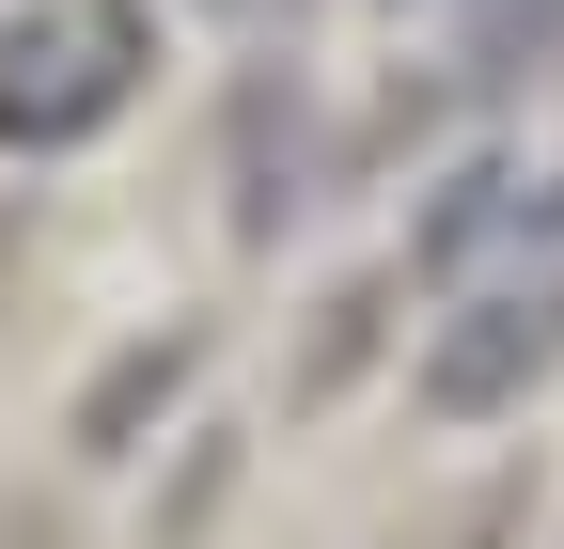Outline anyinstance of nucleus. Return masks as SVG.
Masks as SVG:
<instances>
[{
  "label": "nucleus",
  "mask_w": 564,
  "mask_h": 549,
  "mask_svg": "<svg viewBox=\"0 0 564 549\" xmlns=\"http://www.w3.org/2000/svg\"><path fill=\"white\" fill-rule=\"evenodd\" d=\"M533 220H549V189H518L502 158H455V173H440V204L408 220V267H440V283H455L470 251H502V236H533Z\"/></svg>",
  "instance_id": "nucleus-4"
},
{
  "label": "nucleus",
  "mask_w": 564,
  "mask_h": 549,
  "mask_svg": "<svg viewBox=\"0 0 564 549\" xmlns=\"http://www.w3.org/2000/svg\"><path fill=\"white\" fill-rule=\"evenodd\" d=\"M141 95V0H47V17L0 32V142H95V126Z\"/></svg>",
  "instance_id": "nucleus-1"
},
{
  "label": "nucleus",
  "mask_w": 564,
  "mask_h": 549,
  "mask_svg": "<svg viewBox=\"0 0 564 549\" xmlns=\"http://www.w3.org/2000/svg\"><path fill=\"white\" fill-rule=\"evenodd\" d=\"M314 204V110H299V79H251L236 95V236H282Z\"/></svg>",
  "instance_id": "nucleus-3"
},
{
  "label": "nucleus",
  "mask_w": 564,
  "mask_h": 549,
  "mask_svg": "<svg viewBox=\"0 0 564 549\" xmlns=\"http://www.w3.org/2000/svg\"><path fill=\"white\" fill-rule=\"evenodd\" d=\"M564 63V0H470V95H518Z\"/></svg>",
  "instance_id": "nucleus-6"
},
{
  "label": "nucleus",
  "mask_w": 564,
  "mask_h": 549,
  "mask_svg": "<svg viewBox=\"0 0 564 549\" xmlns=\"http://www.w3.org/2000/svg\"><path fill=\"white\" fill-rule=\"evenodd\" d=\"M188 362H204L188 330H158V346H126V362H110V377L79 392V455H126V440H141V408H173V392H188Z\"/></svg>",
  "instance_id": "nucleus-5"
},
{
  "label": "nucleus",
  "mask_w": 564,
  "mask_h": 549,
  "mask_svg": "<svg viewBox=\"0 0 564 549\" xmlns=\"http://www.w3.org/2000/svg\"><path fill=\"white\" fill-rule=\"evenodd\" d=\"M204 17H251V0H204Z\"/></svg>",
  "instance_id": "nucleus-7"
},
{
  "label": "nucleus",
  "mask_w": 564,
  "mask_h": 549,
  "mask_svg": "<svg viewBox=\"0 0 564 549\" xmlns=\"http://www.w3.org/2000/svg\"><path fill=\"white\" fill-rule=\"evenodd\" d=\"M392 17H408V0H392Z\"/></svg>",
  "instance_id": "nucleus-8"
},
{
  "label": "nucleus",
  "mask_w": 564,
  "mask_h": 549,
  "mask_svg": "<svg viewBox=\"0 0 564 549\" xmlns=\"http://www.w3.org/2000/svg\"><path fill=\"white\" fill-rule=\"evenodd\" d=\"M549 362H564V267H502V283H470V299L440 314L423 408H440V424H486V408H518Z\"/></svg>",
  "instance_id": "nucleus-2"
}]
</instances>
